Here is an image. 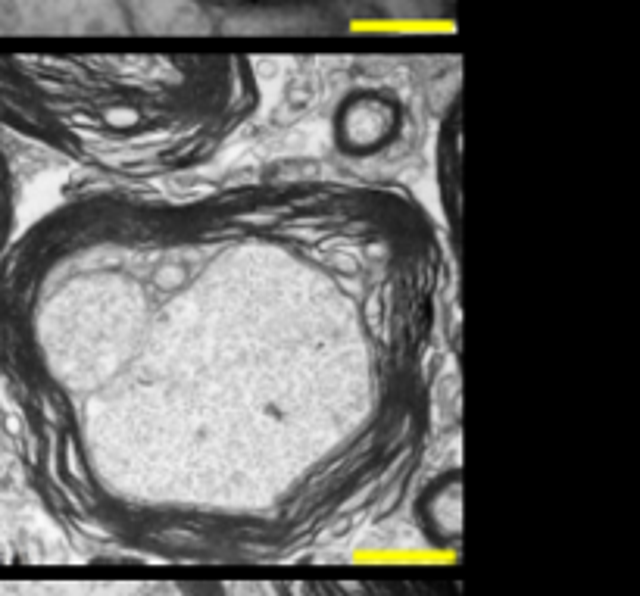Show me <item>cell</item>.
<instances>
[{
	"label": "cell",
	"instance_id": "3957f363",
	"mask_svg": "<svg viewBox=\"0 0 640 596\" xmlns=\"http://www.w3.org/2000/svg\"><path fill=\"white\" fill-rule=\"evenodd\" d=\"M0 596H232V581H104V578H44L0 581Z\"/></svg>",
	"mask_w": 640,
	"mask_h": 596
},
{
	"label": "cell",
	"instance_id": "7a4b0ae2",
	"mask_svg": "<svg viewBox=\"0 0 640 596\" xmlns=\"http://www.w3.org/2000/svg\"><path fill=\"white\" fill-rule=\"evenodd\" d=\"M256 107L244 57H0V132L104 185L200 175Z\"/></svg>",
	"mask_w": 640,
	"mask_h": 596
},
{
	"label": "cell",
	"instance_id": "277c9868",
	"mask_svg": "<svg viewBox=\"0 0 640 596\" xmlns=\"http://www.w3.org/2000/svg\"><path fill=\"white\" fill-rule=\"evenodd\" d=\"M232 596H459L444 581L322 578V581H232Z\"/></svg>",
	"mask_w": 640,
	"mask_h": 596
},
{
	"label": "cell",
	"instance_id": "6da1fadb",
	"mask_svg": "<svg viewBox=\"0 0 640 596\" xmlns=\"http://www.w3.org/2000/svg\"><path fill=\"white\" fill-rule=\"evenodd\" d=\"M456 269L391 175L75 178L0 256V450L69 556L291 568L413 503Z\"/></svg>",
	"mask_w": 640,
	"mask_h": 596
},
{
	"label": "cell",
	"instance_id": "5b68a950",
	"mask_svg": "<svg viewBox=\"0 0 640 596\" xmlns=\"http://www.w3.org/2000/svg\"><path fill=\"white\" fill-rule=\"evenodd\" d=\"M16 178L10 157L4 153V138H0V256L16 235Z\"/></svg>",
	"mask_w": 640,
	"mask_h": 596
}]
</instances>
